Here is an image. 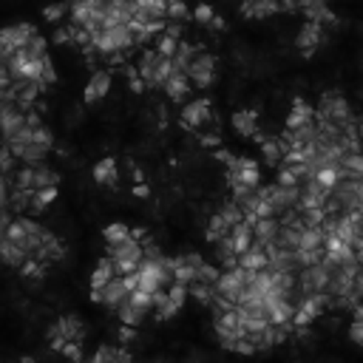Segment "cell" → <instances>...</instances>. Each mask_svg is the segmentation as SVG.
I'll return each instance as SVG.
<instances>
[{
	"label": "cell",
	"mask_w": 363,
	"mask_h": 363,
	"mask_svg": "<svg viewBox=\"0 0 363 363\" xmlns=\"http://www.w3.org/2000/svg\"><path fill=\"white\" fill-rule=\"evenodd\" d=\"M216 156L227 164L230 190H235V187H261V167H258L255 159L233 156V153H227V150H218Z\"/></svg>",
	"instance_id": "1"
},
{
	"label": "cell",
	"mask_w": 363,
	"mask_h": 363,
	"mask_svg": "<svg viewBox=\"0 0 363 363\" xmlns=\"http://www.w3.org/2000/svg\"><path fill=\"white\" fill-rule=\"evenodd\" d=\"M315 116L318 119H326V122H335V125H346V122H354L357 119V113L352 111V105L343 99L340 91H323L318 96Z\"/></svg>",
	"instance_id": "2"
},
{
	"label": "cell",
	"mask_w": 363,
	"mask_h": 363,
	"mask_svg": "<svg viewBox=\"0 0 363 363\" xmlns=\"http://www.w3.org/2000/svg\"><path fill=\"white\" fill-rule=\"evenodd\" d=\"M108 255L113 258L116 275H128V272H133V269L142 264V258H145V247H142V241H136V238L130 235V238H125V241L108 247Z\"/></svg>",
	"instance_id": "3"
},
{
	"label": "cell",
	"mask_w": 363,
	"mask_h": 363,
	"mask_svg": "<svg viewBox=\"0 0 363 363\" xmlns=\"http://www.w3.org/2000/svg\"><path fill=\"white\" fill-rule=\"evenodd\" d=\"M326 309H329L326 292L298 295V298H295V318H292V326H295V329H303V326H309L312 320H318Z\"/></svg>",
	"instance_id": "4"
},
{
	"label": "cell",
	"mask_w": 363,
	"mask_h": 363,
	"mask_svg": "<svg viewBox=\"0 0 363 363\" xmlns=\"http://www.w3.org/2000/svg\"><path fill=\"white\" fill-rule=\"evenodd\" d=\"M82 337H85V323H82L77 315H62V318H57V323H51V329H48V343H51V349H57V352H60V346H62L65 340H79V343H82Z\"/></svg>",
	"instance_id": "5"
},
{
	"label": "cell",
	"mask_w": 363,
	"mask_h": 363,
	"mask_svg": "<svg viewBox=\"0 0 363 363\" xmlns=\"http://www.w3.org/2000/svg\"><path fill=\"white\" fill-rule=\"evenodd\" d=\"M216 68H218V62H216V57L213 54H207V51H199L196 57H193V62L187 65V79L193 82V88H199V91H204V88H210L213 82H216Z\"/></svg>",
	"instance_id": "6"
},
{
	"label": "cell",
	"mask_w": 363,
	"mask_h": 363,
	"mask_svg": "<svg viewBox=\"0 0 363 363\" xmlns=\"http://www.w3.org/2000/svg\"><path fill=\"white\" fill-rule=\"evenodd\" d=\"M128 295H130V289L125 286V278L122 275H113L102 289H91V301L94 303H102L108 312H113L116 315V309L128 301Z\"/></svg>",
	"instance_id": "7"
},
{
	"label": "cell",
	"mask_w": 363,
	"mask_h": 363,
	"mask_svg": "<svg viewBox=\"0 0 363 363\" xmlns=\"http://www.w3.org/2000/svg\"><path fill=\"white\" fill-rule=\"evenodd\" d=\"M34 34H40L37 31V26L34 23H11V26H6V28H0V48H3V54H6V60L17 51V48H23Z\"/></svg>",
	"instance_id": "8"
},
{
	"label": "cell",
	"mask_w": 363,
	"mask_h": 363,
	"mask_svg": "<svg viewBox=\"0 0 363 363\" xmlns=\"http://www.w3.org/2000/svg\"><path fill=\"white\" fill-rule=\"evenodd\" d=\"M323 43H326V26L318 23V20H306V23L301 26L298 37H295V51H298L301 57H312Z\"/></svg>",
	"instance_id": "9"
},
{
	"label": "cell",
	"mask_w": 363,
	"mask_h": 363,
	"mask_svg": "<svg viewBox=\"0 0 363 363\" xmlns=\"http://www.w3.org/2000/svg\"><path fill=\"white\" fill-rule=\"evenodd\" d=\"M213 329H216L221 346H224L227 340L241 337V335H244V326H241V315H238V309L230 306V309H224V312H213Z\"/></svg>",
	"instance_id": "10"
},
{
	"label": "cell",
	"mask_w": 363,
	"mask_h": 363,
	"mask_svg": "<svg viewBox=\"0 0 363 363\" xmlns=\"http://www.w3.org/2000/svg\"><path fill=\"white\" fill-rule=\"evenodd\" d=\"M23 128H26V111H23L17 102H3V105H0V133H3V145L11 142Z\"/></svg>",
	"instance_id": "11"
},
{
	"label": "cell",
	"mask_w": 363,
	"mask_h": 363,
	"mask_svg": "<svg viewBox=\"0 0 363 363\" xmlns=\"http://www.w3.org/2000/svg\"><path fill=\"white\" fill-rule=\"evenodd\" d=\"M210 116H213V113H210V102H207V99H187V102L182 105V113H179L182 125L190 128V130H199Z\"/></svg>",
	"instance_id": "12"
},
{
	"label": "cell",
	"mask_w": 363,
	"mask_h": 363,
	"mask_svg": "<svg viewBox=\"0 0 363 363\" xmlns=\"http://www.w3.org/2000/svg\"><path fill=\"white\" fill-rule=\"evenodd\" d=\"M108 91H111V71H108V68H99V71H94V74H91V79L85 82L82 99L91 105V102L105 99V96H108Z\"/></svg>",
	"instance_id": "13"
},
{
	"label": "cell",
	"mask_w": 363,
	"mask_h": 363,
	"mask_svg": "<svg viewBox=\"0 0 363 363\" xmlns=\"http://www.w3.org/2000/svg\"><path fill=\"white\" fill-rule=\"evenodd\" d=\"M238 11L247 20H267V17H272V14L284 11V9H281L278 0H241Z\"/></svg>",
	"instance_id": "14"
},
{
	"label": "cell",
	"mask_w": 363,
	"mask_h": 363,
	"mask_svg": "<svg viewBox=\"0 0 363 363\" xmlns=\"http://www.w3.org/2000/svg\"><path fill=\"white\" fill-rule=\"evenodd\" d=\"M162 91L167 94V99L170 102H187V96H190V91H193V82L187 79V74H182V71H173L170 77H167V82L162 85Z\"/></svg>",
	"instance_id": "15"
},
{
	"label": "cell",
	"mask_w": 363,
	"mask_h": 363,
	"mask_svg": "<svg viewBox=\"0 0 363 363\" xmlns=\"http://www.w3.org/2000/svg\"><path fill=\"white\" fill-rule=\"evenodd\" d=\"M184 301H187V286L173 281V284L167 286V301H164V306H159V309H156V318H159V320L173 318V315L184 306Z\"/></svg>",
	"instance_id": "16"
},
{
	"label": "cell",
	"mask_w": 363,
	"mask_h": 363,
	"mask_svg": "<svg viewBox=\"0 0 363 363\" xmlns=\"http://www.w3.org/2000/svg\"><path fill=\"white\" fill-rule=\"evenodd\" d=\"M278 230H281V221L278 218H272V216L269 218H255V224H252V241L267 250L269 244L278 241Z\"/></svg>",
	"instance_id": "17"
},
{
	"label": "cell",
	"mask_w": 363,
	"mask_h": 363,
	"mask_svg": "<svg viewBox=\"0 0 363 363\" xmlns=\"http://www.w3.org/2000/svg\"><path fill=\"white\" fill-rule=\"evenodd\" d=\"M315 122V105H309L306 99H295L292 102V111L286 116V130H295V128H306Z\"/></svg>",
	"instance_id": "18"
},
{
	"label": "cell",
	"mask_w": 363,
	"mask_h": 363,
	"mask_svg": "<svg viewBox=\"0 0 363 363\" xmlns=\"http://www.w3.org/2000/svg\"><path fill=\"white\" fill-rule=\"evenodd\" d=\"M51 147L45 145H37V142H28V145H17L11 147V153L17 156L20 164H28V167H37V164H45V156H48Z\"/></svg>",
	"instance_id": "19"
},
{
	"label": "cell",
	"mask_w": 363,
	"mask_h": 363,
	"mask_svg": "<svg viewBox=\"0 0 363 363\" xmlns=\"http://www.w3.org/2000/svg\"><path fill=\"white\" fill-rule=\"evenodd\" d=\"M230 125H233L235 133H241V136H247V139H261L255 111H235V113L230 116Z\"/></svg>",
	"instance_id": "20"
},
{
	"label": "cell",
	"mask_w": 363,
	"mask_h": 363,
	"mask_svg": "<svg viewBox=\"0 0 363 363\" xmlns=\"http://www.w3.org/2000/svg\"><path fill=\"white\" fill-rule=\"evenodd\" d=\"M40 264H54V261H60L62 258V244H60V238L51 233V230H45L43 233V244H40V250H37V255H34Z\"/></svg>",
	"instance_id": "21"
},
{
	"label": "cell",
	"mask_w": 363,
	"mask_h": 363,
	"mask_svg": "<svg viewBox=\"0 0 363 363\" xmlns=\"http://www.w3.org/2000/svg\"><path fill=\"white\" fill-rule=\"evenodd\" d=\"M26 261H28V252H26L20 244H14L11 238H6V235H3V238H0V264L20 269Z\"/></svg>",
	"instance_id": "22"
},
{
	"label": "cell",
	"mask_w": 363,
	"mask_h": 363,
	"mask_svg": "<svg viewBox=\"0 0 363 363\" xmlns=\"http://www.w3.org/2000/svg\"><path fill=\"white\" fill-rule=\"evenodd\" d=\"M238 267H244V269H250V272L267 269V267H269V255H267V250H264L261 244H255V241H252V244H250V250L238 255Z\"/></svg>",
	"instance_id": "23"
},
{
	"label": "cell",
	"mask_w": 363,
	"mask_h": 363,
	"mask_svg": "<svg viewBox=\"0 0 363 363\" xmlns=\"http://www.w3.org/2000/svg\"><path fill=\"white\" fill-rule=\"evenodd\" d=\"M91 176H94V182H96V184H105V187L116 184V179H119V170H116V159H113V156H105V159H99V162L94 164Z\"/></svg>",
	"instance_id": "24"
},
{
	"label": "cell",
	"mask_w": 363,
	"mask_h": 363,
	"mask_svg": "<svg viewBox=\"0 0 363 363\" xmlns=\"http://www.w3.org/2000/svg\"><path fill=\"white\" fill-rule=\"evenodd\" d=\"M116 275V267H113V258L105 252L99 261H96V267H94V272H91V289H102L111 278Z\"/></svg>",
	"instance_id": "25"
},
{
	"label": "cell",
	"mask_w": 363,
	"mask_h": 363,
	"mask_svg": "<svg viewBox=\"0 0 363 363\" xmlns=\"http://www.w3.org/2000/svg\"><path fill=\"white\" fill-rule=\"evenodd\" d=\"M230 244H233V250L241 255V252H247L250 250V244H252V224H247V221H238L235 227H230Z\"/></svg>",
	"instance_id": "26"
},
{
	"label": "cell",
	"mask_w": 363,
	"mask_h": 363,
	"mask_svg": "<svg viewBox=\"0 0 363 363\" xmlns=\"http://www.w3.org/2000/svg\"><path fill=\"white\" fill-rule=\"evenodd\" d=\"M147 312H150V309H145V306H139V303H133V301L128 298V301L116 309V318H119L125 326H139V323L147 318Z\"/></svg>",
	"instance_id": "27"
},
{
	"label": "cell",
	"mask_w": 363,
	"mask_h": 363,
	"mask_svg": "<svg viewBox=\"0 0 363 363\" xmlns=\"http://www.w3.org/2000/svg\"><path fill=\"white\" fill-rule=\"evenodd\" d=\"M199 51H201L199 45H193V43H184V40H179V48H176V54L170 57V60H173V71H182V74H184V71H187V65L193 62V57H196Z\"/></svg>",
	"instance_id": "28"
},
{
	"label": "cell",
	"mask_w": 363,
	"mask_h": 363,
	"mask_svg": "<svg viewBox=\"0 0 363 363\" xmlns=\"http://www.w3.org/2000/svg\"><path fill=\"white\" fill-rule=\"evenodd\" d=\"M261 142V159L267 167H278L281 159H284V150L278 145V139H258Z\"/></svg>",
	"instance_id": "29"
},
{
	"label": "cell",
	"mask_w": 363,
	"mask_h": 363,
	"mask_svg": "<svg viewBox=\"0 0 363 363\" xmlns=\"http://www.w3.org/2000/svg\"><path fill=\"white\" fill-rule=\"evenodd\" d=\"M60 184V173L51 170L48 164H37L34 167V190H43V187H57Z\"/></svg>",
	"instance_id": "30"
},
{
	"label": "cell",
	"mask_w": 363,
	"mask_h": 363,
	"mask_svg": "<svg viewBox=\"0 0 363 363\" xmlns=\"http://www.w3.org/2000/svg\"><path fill=\"white\" fill-rule=\"evenodd\" d=\"M102 238H105V244H108V247H113V244H119V241L130 238V227H128V224H122V221H113V224L102 227Z\"/></svg>",
	"instance_id": "31"
},
{
	"label": "cell",
	"mask_w": 363,
	"mask_h": 363,
	"mask_svg": "<svg viewBox=\"0 0 363 363\" xmlns=\"http://www.w3.org/2000/svg\"><path fill=\"white\" fill-rule=\"evenodd\" d=\"M216 213H218V216H221V218H224L230 227H235L238 221H244V210H241V204H238L235 199H227V201H224V204H221Z\"/></svg>",
	"instance_id": "32"
},
{
	"label": "cell",
	"mask_w": 363,
	"mask_h": 363,
	"mask_svg": "<svg viewBox=\"0 0 363 363\" xmlns=\"http://www.w3.org/2000/svg\"><path fill=\"white\" fill-rule=\"evenodd\" d=\"M187 295H193V298H196V303L210 306V303H213V298H216V286L201 284V281H193V284L187 286Z\"/></svg>",
	"instance_id": "33"
},
{
	"label": "cell",
	"mask_w": 363,
	"mask_h": 363,
	"mask_svg": "<svg viewBox=\"0 0 363 363\" xmlns=\"http://www.w3.org/2000/svg\"><path fill=\"white\" fill-rule=\"evenodd\" d=\"M136 6L150 20H167V0H136Z\"/></svg>",
	"instance_id": "34"
},
{
	"label": "cell",
	"mask_w": 363,
	"mask_h": 363,
	"mask_svg": "<svg viewBox=\"0 0 363 363\" xmlns=\"http://www.w3.org/2000/svg\"><path fill=\"white\" fill-rule=\"evenodd\" d=\"M230 233V224L218 216V213H213V218H210V224H207V241L213 244L216 238H221V235H227Z\"/></svg>",
	"instance_id": "35"
},
{
	"label": "cell",
	"mask_w": 363,
	"mask_h": 363,
	"mask_svg": "<svg viewBox=\"0 0 363 363\" xmlns=\"http://www.w3.org/2000/svg\"><path fill=\"white\" fill-rule=\"evenodd\" d=\"M193 17H196L199 23H207V26H213V28H221V17H216V11H213L207 3L196 6V9H193Z\"/></svg>",
	"instance_id": "36"
},
{
	"label": "cell",
	"mask_w": 363,
	"mask_h": 363,
	"mask_svg": "<svg viewBox=\"0 0 363 363\" xmlns=\"http://www.w3.org/2000/svg\"><path fill=\"white\" fill-rule=\"evenodd\" d=\"M17 170V156L11 153L9 145H0V173L3 176H11Z\"/></svg>",
	"instance_id": "37"
},
{
	"label": "cell",
	"mask_w": 363,
	"mask_h": 363,
	"mask_svg": "<svg viewBox=\"0 0 363 363\" xmlns=\"http://www.w3.org/2000/svg\"><path fill=\"white\" fill-rule=\"evenodd\" d=\"M60 354L68 357L71 363H82V343H79V340H65V343L60 346Z\"/></svg>",
	"instance_id": "38"
},
{
	"label": "cell",
	"mask_w": 363,
	"mask_h": 363,
	"mask_svg": "<svg viewBox=\"0 0 363 363\" xmlns=\"http://www.w3.org/2000/svg\"><path fill=\"white\" fill-rule=\"evenodd\" d=\"M187 14H190V11H187V3H184V0L167 3V20H170V23H182Z\"/></svg>",
	"instance_id": "39"
},
{
	"label": "cell",
	"mask_w": 363,
	"mask_h": 363,
	"mask_svg": "<svg viewBox=\"0 0 363 363\" xmlns=\"http://www.w3.org/2000/svg\"><path fill=\"white\" fill-rule=\"evenodd\" d=\"M34 142L37 145H45V147H54V133L45 125H40V128H34Z\"/></svg>",
	"instance_id": "40"
},
{
	"label": "cell",
	"mask_w": 363,
	"mask_h": 363,
	"mask_svg": "<svg viewBox=\"0 0 363 363\" xmlns=\"http://www.w3.org/2000/svg\"><path fill=\"white\" fill-rule=\"evenodd\" d=\"M9 193H11V179L0 176V210H9Z\"/></svg>",
	"instance_id": "41"
},
{
	"label": "cell",
	"mask_w": 363,
	"mask_h": 363,
	"mask_svg": "<svg viewBox=\"0 0 363 363\" xmlns=\"http://www.w3.org/2000/svg\"><path fill=\"white\" fill-rule=\"evenodd\" d=\"M14 221V216H11V210H0V238L6 235V230H9V224Z\"/></svg>",
	"instance_id": "42"
},
{
	"label": "cell",
	"mask_w": 363,
	"mask_h": 363,
	"mask_svg": "<svg viewBox=\"0 0 363 363\" xmlns=\"http://www.w3.org/2000/svg\"><path fill=\"white\" fill-rule=\"evenodd\" d=\"M11 82H14V79H11V74H9V68H6V65H0V91H3V88H9Z\"/></svg>",
	"instance_id": "43"
},
{
	"label": "cell",
	"mask_w": 363,
	"mask_h": 363,
	"mask_svg": "<svg viewBox=\"0 0 363 363\" xmlns=\"http://www.w3.org/2000/svg\"><path fill=\"white\" fill-rule=\"evenodd\" d=\"M133 193H139V196H147V187H145V184H139V187H133Z\"/></svg>",
	"instance_id": "44"
},
{
	"label": "cell",
	"mask_w": 363,
	"mask_h": 363,
	"mask_svg": "<svg viewBox=\"0 0 363 363\" xmlns=\"http://www.w3.org/2000/svg\"><path fill=\"white\" fill-rule=\"evenodd\" d=\"M20 363H37V360H34V357H23Z\"/></svg>",
	"instance_id": "45"
},
{
	"label": "cell",
	"mask_w": 363,
	"mask_h": 363,
	"mask_svg": "<svg viewBox=\"0 0 363 363\" xmlns=\"http://www.w3.org/2000/svg\"><path fill=\"white\" fill-rule=\"evenodd\" d=\"M167 3H176V0H167Z\"/></svg>",
	"instance_id": "46"
}]
</instances>
